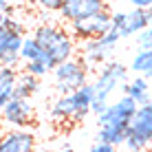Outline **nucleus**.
Here are the masks:
<instances>
[{"label":"nucleus","mask_w":152,"mask_h":152,"mask_svg":"<svg viewBox=\"0 0 152 152\" xmlns=\"http://www.w3.org/2000/svg\"><path fill=\"white\" fill-rule=\"evenodd\" d=\"M4 124L13 126V128H27V126L33 121V106L29 104V99H20L13 97L7 106L0 110Z\"/></svg>","instance_id":"obj_8"},{"label":"nucleus","mask_w":152,"mask_h":152,"mask_svg":"<svg viewBox=\"0 0 152 152\" xmlns=\"http://www.w3.org/2000/svg\"><path fill=\"white\" fill-rule=\"evenodd\" d=\"M148 11L145 9H132V11H117L113 13V29L119 31V35L124 38H130V35H137L143 29H148Z\"/></svg>","instance_id":"obj_6"},{"label":"nucleus","mask_w":152,"mask_h":152,"mask_svg":"<svg viewBox=\"0 0 152 152\" xmlns=\"http://www.w3.org/2000/svg\"><path fill=\"white\" fill-rule=\"evenodd\" d=\"M24 71L31 73V75H35V77H44L46 73H51L49 66H46L42 60H29V62H24Z\"/></svg>","instance_id":"obj_19"},{"label":"nucleus","mask_w":152,"mask_h":152,"mask_svg":"<svg viewBox=\"0 0 152 152\" xmlns=\"http://www.w3.org/2000/svg\"><path fill=\"white\" fill-rule=\"evenodd\" d=\"M121 91H124V95L132 97L139 106H145V104L150 102V86H148V80H145L143 75L134 77L132 82H126Z\"/></svg>","instance_id":"obj_14"},{"label":"nucleus","mask_w":152,"mask_h":152,"mask_svg":"<svg viewBox=\"0 0 152 152\" xmlns=\"http://www.w3.org/2000/svg\"><path fill=\"white\" fill-rule=\"evenodd\" d=\"M110 53H113V49H108L99 38L82 42V60H84V64L88 66V71L97 69V66H104L106 60L110 57Z\"/></svg>","instance_id":"obj_12"},{"label":"nucleus","mask_w":152,"mask_h":152,"mask_svg":"<svg viewBox=\"0 0 152 152\" xmlns=\"http://www.w3.org/2000/svg\"><path fill=\"white\" fill-rule=\"evenodd\" d=\"M130 69L134 73H141L145 80H152V51L139 49V53H134V57H132Z\"/></svg>","instance_id":"obj_17"},{"label":"nucleus","mask_w":152,"mask_h":152,"mask_svg":"<svg viewBox=\"0 0 152 152\" xmlns=\"http://www.w3.org/2000/svg\"><path fill=\"white\" fill-rule=\"evenodd\" d=\"M145 11H148V22H150V27H152V7L145 9Z\"/></svg>","instance_id":"obj_27"},{"label":"nucleus","mask_w":152,"mask_h":152,"mask_svg":"<svg viewBox=\"0 0 152 152\" xmlns=\"http://www.w3.org/2000/svg\"><path fill=\"white\" fill-rule=\"evenodd\" d=\"M128 134L137 137L143 145L152 143V99L145 106H139L134 117L130 119V128H128Z\"/></svg>","instance_id":"obj_10"},{"label":"nucleus","mask_w":152,"mask_h":152,"mask_svg":"<svg viewBox=\"0 0 152 152\" xmlns=\"http://www.w3.org/2000/svg\"><path fill=\"white\" fill-rule=\"evenodd\" d=\"M143 152H152V150H143Z\"/></svg>","instance_id":"obj_30"},{"label":"nucleus","mask_w":152,"mask_h":152,"mask_svg":"<svg viewBox=\"0 0 152 152\" xmlns=\"http://www.w3.org/2000/svg\"><path fill=\"white\" fill-rule=\"evenodd\" d=\"M134 9H150L152 7V0H128Z\"/></svg>","instance_id":"obj_24"},{"label":"nucleus","mask_w":152,"mask_h":152,"mask_svg":"<svg viewBox=\"0 0 152 152\" xmlns=\"http://www.w3.org/2000/svg\"><path fill=\"white\" fill-rule=\"evenodd\" d=\"M95 99V86L86 82L82 88L69 93V95H60L51 106V117L57 121H73L80 124L84 121L88 113H91V104Z\"/></svg>","instance_id":"obj_2"},{"label":"nucleus","mask_w":152,"mask_h":152,"mask_svg":"<svg viewBox=\"0 0 152 152\" xmlns=\"http://www.w3.org/2000/svg\"><path fill=\"white\" fill-rule=\"evenodd\" d=\"M62 152H73V150L69 148V145H66V148H64V150H62Z\"/></svg>","instance_id":"obj_28"},{"label":"nucleus","mask_w":152,"mask_h":152,"mask_svg":"<svg viewBox=\"0 0 152 152\" xmlns=\"http://www.w3.org/2000/svg\"><path fill=\"white\" fill-rule=\"evenodd\" d=\"M40 88V77L31 75V73L22 71L18 73V80H15V97L20 99H29L31 95H35Z\"/></svg>","instance_id":"obj_15"},{"label":"nucleus","mask_w":152,"mask_h":152,"mask_svg":"<svg viewBox=\"0 0 152 152\" xmlns=\"http://www.w3.org/2000/svg\"><path fill=\"white\" fill-rule=\"evenodd\" d=\"M0 152H35V137L24 128H13L0 134Z\"/></svg>","instance_id":"obj_9"},{"label":"nucleus","mask_w":152,"mask_h":152,"mask_svg":"<svg viewBox=\"0 0 152 152\" xmlns=\"http://www.w3.org/2000/svg\"><path fill=\"white\" fill-rule=\"evenodd\" d=\"M42 53H44V49L35 42V38L31 35V38H24L22 40V46H20V57H22V62H29V60H40Z\"/></svg>","instance_id":"obj_18"},{"label":"nucleus","mask_w":152,"mask_h":152,"mask_svg":"<svg viewBox=\"0 0 152 152\" xmlns=\"http://www.w3.org/2000/svg\"><path fill=\"white\" fill-rule=\"evenodd\" d=\"M20 62H22L20 53H7L2 60H0V66H7V69H18Z\"/></svg>","instance_id":"obj_21"},{"label":"nucleus","mask_w":152,"mask_h":152,"mask_svg":"<svg viewBox=\"0 0 152 152\" xmlns=\"http://www.w3.org/2000/svg\"><path fill=\"white\" fill-rule=\"evenodd\" d=\"M88 66L84 64L82 57L73 55L71 60L62 62L53 69V77H55V91L60 95H69V93L82 88L88 82Z\"/></svg>","instance_id":"obj_3"},{"label":"nucleus","mask_w":152,"mask_h":152,"mask_svg":"<svg viewBox=\"0 0 152 152\" xmlns=\"http://www.w3.org/2000/svg\"><path fill=\"white\" fill-rule=\"evenodd\" d=\"M0 9H2L4 13H11V11H13V9L9 7V2H7V0H0Z\"/></svg>","instance_id":"obj_26"},{"label":"nucleus","mask_w":152,"mask_h":152,"mask_svg":"<svg viewBox=\"0 0 152 152\" xmlns=\"http://www.w3.org/2000/svg\"><path fill=\"white\" fill-rule=\"evenodd\" d=\"M110 27H113V13L106 7L99 13H93L88 18L75 20V22H69V33L73 35L75 42H88V40L102 38L104 33L110 31Z\"/></svg>","instance_id":"obj_5"},{"label":"nucleus","mask_w":152,"mask_h":152,"mask_svg":"<svg viewBox=\"0 0 152 152\" xmlns=\"http://www.w3.org/2000/svg\"><path fill=\"white\" fill-rule=\"evenodd\" d=\"M88 152H117V148L110 143H104V141H97V143H93L91 145V150Z\"/></svg>","instance_id":"obj_23"},{"label":"nucleus","mask_w":152,"mask_h":152,"mask_svg":"<svg viewBox=\"0 0 152 152\" xmlns=\"http://www.w3.org/2000/svg\"><path fill=\"white\" fill-rule=\"evenodd\" d=\"M139 104L134 102L130 95L119 97L115 104H108V108L102 115H97V124H99V132L97 141L110 145H121L126 137H128V128H130V119L134 117Z\"/></svg>","instance_id":"obj_1"},{"label":"nucleus","mask_w":152,"mask_h":152,"mask_svg":"<svg viewBox=\"0 0 152 152\" xmlns=\"http://www.w3.org/2000/svg\"><path fill=\"white\" fill-rule=\"evenodd\" d=\"M106 7H108L106 0H64L62 9H60V15L66 22H75V20H82V18L93 15V13L104 11Z\"/></svg>","instance_id":"obj_7"},{"label":"nucleus","mask_w":152,"mask_h":152,"mask_svg":"<svg viewBox=\"0 0 152 152\" xmlns=\"http://www.w3.org/2000/svg\"><path fill=\"white\" fill-rule=\"evenodd\" d=\"M7 20H9V13H4L2 9H0V31L4 29V22H7Z\"/></svg>","instance_id":"obj_25"},{"label":"nucleus","mask_w":152,"mask_h":152,"mask_svg":"<svg viewBox=\"0 0 152 152\" xmlns=\"http://www.w3.org/2000/svg\"><path fill=\"white\" fill-rule=\"evenodd\" d=\"M137 44H139V49H143V51H152V27L137 33Z\"/></svg>","instance_id":"obj_20"},{"label":"nucleus","mask_w":152,"mask_h":152,"mask_svg":"<svg viewBox=\"0 0 152 152\" xmlns=\"http://www.w3.org/2000/svg\"><path fill=\"white\" fill-rule=\"evenodd\" d=\"M128 82V69L121 64V62H106V64L99 69L95 82V99L93 102H102V104H108V99L119 86Z\"/></svg>","instance_id":"obj_4"},{"label":"nucleus","mask_w":152,"mask_h":152,"mask_svg":"<svg viewBox=\"0 0 152 152\" xmlns=\"http://www.w3.org/2000/svg\"><path fill=\"white\" fill-rule=\"evenodd\" d=\"M24 35L13 33V31H0V60L7 53H20Z\"/></svg>","instance_id":"obj_16"},{"label":"nucleus","mask_w":152,"mask_h":152,"mask_svg":"<svg viewBox=\"0 0 152 152\" xmlns=\"http://www.w3.org/2000/svg\"><path fill=\"white\" fill-rule=\"evenodd\" d=\"M44 53L49 55L51 60L55 62V66H57V64H62V62L71 60V57L75 55V40H73V35L66 29L60 27L57 33H55V38H53V42L44 49Z\"/></svg>","instance_id":"obj_11"},{"label":"nucleus","mask_w":152,"mask_h":152,"mask_svg":"<svg viewBox=\"0 0 152 152\" xmlns=\"http://www.w3.org/2000/svg\"><path fill=\"white\" fill-rule=\"evenodd\" d=\"M15 80H18V69L0 66V110L15 97Z\"/></svg>","instance_id":"obj_13"},{"label":"nucleus","mask_w":152,"mask_h":152,"mask_svg":"<svg viewBox=\"0 0 152 152\" xmlns=\"http://www.w3.org/2000/svg\"><path fill=\"white\" fill-rule=\"evenodd\" d=\"M35 2H38L42 9H46V11H57V13H60L64 0H35Z\"/></svg>","instance_id":"obj_22"},{"label":"nucleus","mask_w":152,"mask_h":152,"mask_svg":"<svg viewBox=\"0 0 152 152\" xmlns=\"http://www.w3.org/2000/svg\"><path fill=\"white\" fill-rule=\"evenodd\" d=\"M27 2H35V0H27Z\"/></svg>","instance_id":"obj_29"}]
</instances>
